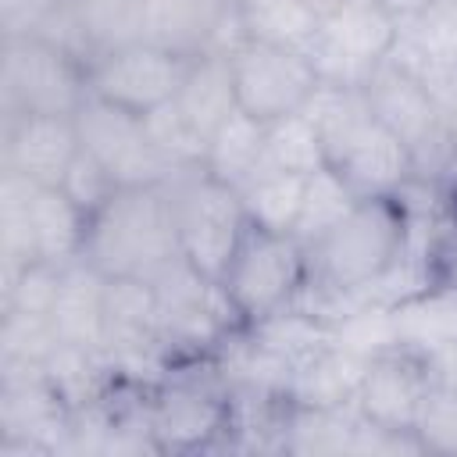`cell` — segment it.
Segmentation results:
<instances>
[{"label":"cell","mask_w":457,"mask_h":457,"mask_svg":"<svg viewBox=\"0 0 457 457\" xmlns=\"http://www.w3.org/2000/svg\"><path fill=\"white\" fill-rule=\"evenodd\" d=\"M414 225L418 218L403 193L361 196L339 225L307 246L311 278L303 293L318 296V303L307 311L332 325L350 303L375 300L393 271L414 257Z\"/></svg>","instance_id":"cell-1"},{"label":"cell","mask_w":457,"mask_h":457,"mask_svg":"<svg viewBox=\"0 0 457 457\" xmlns=\"http://www.w3.org/2000/svg\"><path fill=\"white\" fill-rule=\"evenodd\" d=\"M179 253L168 182L118 186L89 214L82 261H89L107 278H154Z\"/></svg>","instance_id":"cell-2"},{"label":"cell","mask_w":457,"mask_h":457,"mask_svg":"<svg viewBox=\"0 0 457 457\" xmlns=\"http://www.w3.org/2000/svg\"><path fill=\"white\" fill-rule=\"evenodd\" d=\"M311 278L307 246L293 232H268L246 225L225 275L221 293L239 321V328H253L282 311H289Z\"/></svg>","instance_id":"cell-3"},{"label":"cell","mask_w":457,"mask_h":457,"mask_svg":"<svg viewBox=\"0 0 457 457\" xmlns=\"http://www.w3.org/2000/svg\"><path fill=\"white\" fill-rule=\"evenodd\" d=\"M179 250L182 257L211 282H221L250 218L243 207L239 189L218 182L204 164L179 168L168 179Z\"/></svg>","instance_id":"cell-4"},{"label":"cell","mask_w":457,"mask_h":457,"mask_svg":"<svg viewBox=\"0 0 457 457\" xmlns=\"http://www.w3.org/2000/svg\"><path fill=\"white\" fill-rule=\"evenodd\" d=\"M89 68L36 32H4V114H75L89 96Z\"/></svg>","instance_id":"cell-5"},{"label":"cell","mask_w":457,"mask_h":457,"mask_svg":"<svg viewBox=\"0 0 457 457\" xmlns=\"http://www.w3.org/2000/svg\"><path fill=\"white\" fill-rule=\"evenodd\" d=\"M396 32L400 21L382 0H343L321 18V29L303 54L321 82L364 86L368 75L389 57Z\"/></svg>","instance_id":"cell-6"},{"label":"cell","mask_w":457,"mask_h":457,"mask_svg":"<svg viewBox=\"0 0 457 457\" xmlns=\"http://www.w3.org/2000/svg\"><path fill=\"white\" fill-rule=\"evenodd\" d=\"M75 125L82 150L93 154L118 186H161L179 171L154 143L143 114H132L89 93L75 111Z\"/></svg>","instance_id":"cell-7"},{"label":"cell","mask_w":457,"mask_h":457,"mask_svg":"<svg viewBox=\"0 0 457 457\" xmlns=\"http://www.w3.org/2000/svg\"><path fill=\"white\" fill-rule=\"evenodd\" d=\"M228 64L239 111L253 114L264 125L293 111H303V104L321 82L303 50L271 46L257 39H239L228 50Z\"/></svg>","instance_id":"cell-8"},{"label":"cell","mask_w":457,"mask_h":457,"mask_svg":"<svg viewBox=\"0 0 457 457\" xmlns=\"http://www.w3.org/2000/svg\"><path fill=\"white\" fill-rule=\"evenodd\" d=\"M189 57L164 50L150 39H136L114 50H104L89 64V93L125 107L132 114H150L161 104L175 100Z\"/></svg>","instance_id":"cell-9"},{"label":"cell","mask_w":457,"mask_h":457,"mask_svg":"<svg viewBox=\"0 0 457 457\" xmlns=\"http://www.w3.org/2000/svg\"><path fill=\"white\" fill-rule=\"evenodd\" d=\"M146 421L157 450H204L232 428L228 382L221 386L207 375H168L150 393Z\"/></svg>","instance_id":"cell-10"},{"label":"cell","mask_w":457,"mask_h":457,"mask_svg":"<svg viewBox=\"0 0 457 457\" xmlns=\"http://www.w3.org/2000/svg\"><path fill=\"white\" fill-rule=\"evenodd\" d=\"M428 386H432V375H428L425 353L393 346L368 361L357 389V411L378 428L411 432Z\"/></svg>","instance_id":"cell-11"},{"label":"cell","mask_w":457,"mask_h":457,"mask_svg":"<svg viewBox=\"0 0 457 457\" xmlns=\"http://www.w3.org/2000/svg\"><path fill=\"white\" fill-rule=\"evenodd\" d=\"M82 154L75 114H11L4 129V171L36 186H64Z\"/></svg>","instance_id":"cell-12"},{"label":"cell","mask_w":457,"mask_h":457,"mask_svg":"<svg viewBox=\"0 0 457 457\" xmlns=\"http://www.w3.org/2000/svg\"><path fill=\"white\" fill-rule=\"evenodd\" d=\"M143 39L182 57H200L207 50L228 54L243 32L232 0H146Z\"/></svg>","instance_id":"cell-13"},{"label":"cell","mask_w":457,"mask_h":457,"mask_svg":"<svg viewBox=\"0 0 457 457\" xmlns=\"http://www.w3.org/2000/svg\"><path fill=\"white\" fill-rule=\"evenodd\" d=\"M357 196H382L400 193L407 182H414V157L411 150L371 114L328 161Z\"/></svg>","instance_id":"cell-14"},{"label":"cell","mask_w":457,"mask_h":457,"mask_svg":"<svg viewBox=\"0 0 457 457\" xmlns=\"http://www.w3.org/2000/svg\"><path fill=\"white\" fill-rule=\"evenodd\" d=\"M161 336V307L157 293L146 278H111L107 282V307H104V353L111 364L146 361Z\"/></svg>","instance_id":"cell-15"},{"label":"cell","mask_w":457,"mask_h":457,"mask_svg":"<svg viewBox=\"0 0 457 457\" xmlns=\"http://www.w3.org/2000/svg\"><path fill=\"white\" fill-rule=\"evenodd\" d=\"M107 275L96 271L89 261H71L61 268L57 300L50 321L68 346L104 353V307H107Z\"/></svg>","instance_id":"cell-16"},{"label":"cell","mask_w":457,"mask_h":457,"mask_svg":"<svg viewBox=\"0 0 457 457\" xmlns=\"http://www.w3.org/2000/svg\"><path fill=\"white\" fill-rule=\"evenodd\" d=\"M371 357H361L353 350H343L336 343L314 350L311 357L293 364L289 378V400L296 407H357V389L364 378Z\"/></svg>","instance_id":"cell-17"},{"label":"cell","mask_w":457,"mask_h":457,"mask_svg":"<svg viewBox=\"0 0 457 457\" xmlns=\"http://www.w3.org/2000/svg\"><path fill=\"white\" fill-rule=\"evenodd\" d=\"M393 311V328H396V346L432 353L439 346L457 343V289L425 282L400 300L389 303Z\"/></svg>","instance_id":"cell-18"},{"label":"cell","mask_w":457,"mask_h":457,"mask_svg":"<svg viewBox=\"0 0 457 457\" xmlns=\"http://www.w3.org/2000/svg\"><path fill=\"white\" fill-rule=\"evenodd\" d=\"M175 107L186 114V121L204 139H211V132L239 107L236 104V82H232L228 54L207 50L200 57H189L182 86L175 93Z\"/></svg>","instance_id":"cell-19"},{"label":"cell","mask_w":457,"mask_h":457,"mask_svg":"<svg viewBox=\"0 0 457 457\" xmlns=\"http://www.w3.org/2000/svg\"><path fill=\"white\" fill-rule=\"evenodd\" d=\"M389 61L411 75L428 64H457V0H428L414 18L400 21Z\"/></svg>","instance_id":"cell-20"},{"label":"cell","mask_w":457,"mask_h":457,"mask_svg":"<svg viewBox=\"0 0 457 457\" xmlns=\"http://www.w3.org/2000/svg\"><path fill=\"white\" fill-rule=\"evenodd\" d=\"M29 214H32V236H36L39 261L64 268L82 257L89 214L61 186H39L32 193Z\"/></svg>","instance_id":"cell-21"},{"label":"cell","mask_w":457,"mask_h":457,"mask_svg":"<svg viewBox=\"0 0 457 457\" xmlns=\"http://www.w3.org/2000/svg\"><path fill=\"white\" fill-rule=\"evenodd\" d=\"M264 143H268V125L236 107L211 132L207 154H204V168L218 182L232 186V189H243L264 168Z\"/></svg>","instance_id":"cell-22"},{"label":"cell","mask_w":457,"mask_h":457,"mask_svg":"<svg viewBox=\"0 0 457 457\" xmlns=\"http://www.w3.org/2000/svg\"><path fill=\"white\" fill-rule=\"evenodd\" d=\"M243 39L307 50L321 29V11L311 0H232Z\"/></svg>","instance_id":"cell-23"},{"label":"cell","mask_w":457,"mask_h":457,"mask_svg":"<svg viewBox=\"0 0 457 457\" xmlns=\"http://www.w3.org/2000/svg\"><path fill=\"white\" fill-rule=\"evenodd\" d=\"M303 186H307V175L278 171V168L264 164L239 189L250 225L268 228V232H293L296 214H300V200H303Z\"/></svg>","instance_id":"cell-24"},{"label":"cell","mask_w":457,"mask_h":457,"mask_svg":"<svg viewBox=\"0 0 457 457\" xmlns=\"http://www.w3.org/2000/svg\"><path fill=\"white\" fill-rule=\"evenodd\" d=\"M357 200H361V196L353 193V186H350L332 164L311 171V175H307V186H303V200H300V214H296L293 236H296L303 246L318 243L332 225H339V221L353 211Z\"/></svg>","instance_id":"cell-25"},{"label":"cell","mask_w":457,"mask_h":457,"mask_svg":"<svg viewBox=\"0 0 457 457\" xmlns=\"http://www.w3.org/2000/svg\"><path fill=\"white\" fill-rule=\"evenodd\" d=\"M264 164L278 168V171H296V175H311L318 168H325V146L321 136L314 129V121L303 111H293L286 118L268 121V143H264Z\"/></svg>","instance_id":"cell-26"},{"label":"cell","mask_w":457,"mask_h":457,"mask_svg":"<svg viewBox=\"0 0 457 457\" xmlns=\"http://www.w3.org/2000/svg\"><path fill=\"white\" fill-rule=\"evenodd\" d=\"M75 11L96 54L143 39L146 0H75Z\"/></svg>","instance_id":"cell-27"},{"label":"cell","mask_w":457,"mask_h":457,"mask_svg":"<svg viewBox=\"0 0 457 457\" xmlns=\"http://www.w3.org/2000/svg\"><path fill=\"white\" fill-rule=\"evenodd\" d=\"M57 346H61V336H57L50 314L4 311V328H0L4 361H11V364H46Z\"/></svg>","instance_id":"cell-28"},{"label":"cell","mask_w":457,"mask_h":457,"mask_svg":"<svg viewBox=\"0 0 457 457\" xmlns=\"http://www.w3.org/2000/svg\"><path fill=\"white\" fill-rule=\"evenodd\" d=\"M146 118V129L154 136V143L164 150V157L175 164V168H193V164H204V154H207V139L186 121V114L175 107V100L161 104L157 111L143 114Z\"/></svg>","instance_id":"cell-29"},{"label":"cell","mask_w":457,"mask_h":457,"mask_svg":"<svg viewBox=\"0 0 457 457\" xmlns=\"http://www.w3.org/2000/svg\"><path fill=\"white\" fill-rule=\"evenodd\" d=\"M411 432L421 453H457V393L432 382Z\"/></svg>","instance_id":"cell-30"},{"label":"cell","mask_w":457,"mask_h":457,"mask_svg":"<svg viewBox=\"0 0 457 457\" xmlns=\"http://www.w3.org/2000/svg\"><path fill=\"white\" fill-rule=\"evenodd\" d=\"M86 214H93L114 189H118V182L111 179V171L93 157V154H79L75 157V164H71V171H68V179H64V186H61Z\"/></svg>","instance_id":"cell-31"},{"label":"cell","mask_w":457,"mask_h":457,"mask_svg":"<svg viewBox=\"0 0 457 457\" xmlns=\"http://www.w3.org/2000/svg\"><path fill=\"white\" fill-rule=\"evenodd\" d=\"M425 271H428V282L457 289V204L439 221V232L425 250Z\"/></svg>","instance_id":"cell-32"},{"label":"cell","mask_w":457,"mask_h":457,"mask_svg":"<svg viewBox=\"0 0 457 457\" xmlns=\"http://www.w3.org/2000/svg\"><path fill=\"white\" fill-rule=\"evenodd\" d=\"M418 79L428 89V96H432L443 125L457 139V64H428V68L418 71Z\"/></svg>","instance_id":"cell-33"},{"label":"cell","mask_w":457,"mask_h":457,"mask_svg":"<svg viewBox=\"0 0 457 457\" xmlns=\"http://www.w3.org/2000/svg\"><path fill=\"white\" fill-rule=\"evenodd\" d=\"M425 361H428V375H432V382H436V386H446V389L457 393V343L425 353Z\"/></svg>","instance_id":"cell-34"}]
</instances>
